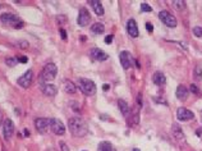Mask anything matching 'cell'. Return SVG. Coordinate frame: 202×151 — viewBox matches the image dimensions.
<instances>
[{
    "label": "cell",
    "mask_w": 202,
    "mask_h": 151,
    "mask_svg": "<svg viewBox=\"0 0 202 151\" xmlns=\"http://www.w3.org/2000/svg\"><path fill=\"white\" fill-rule=\"evenodd\" d=\"M5 63H7L8 67H16L17 64H18V59L10 57V58H7V59H5Z\"/></svg>",
    "instance_id": "26"
},
{
    "label": "cell",
    "mask_w": 202,
    "mask_h": 151,
    "mask_svg": "<svg viewBox=\"0 0 202 151\" xmlns=\"http://www.w3.org/2000/svg\"><path fill=\"white\" fill-rule=\"evenodd\" d=\"M138 105L142 106V95L141 94H138Z\"/></svg>",
    "instance_id": "38"
},
{
    "label": "cell",
    "mask_w": 202,
    "mask_h": 151,
    "mask_svg": "<svg viewBox=\"0 0 202 151\" xmlns=\"http://www.w3.org/2000/svg\"><path fill=\"white\" fill-rule=\"evenodd\" d=\"M172 132H173V136L175 140H178V141H183L184 140V133H183V129L180 128L179 124L174 123L173 127H172Z\"/></svg>",
    "instance_id": "18"
},
{
    "label": "cell",
    "mask_w": 202,
    "mask_h": 151,
    "mask_svg": "<svg viewBox=\"0 0 202 151\" xmlns=\"http://www.w3.org/2000/svg\"><path fill=\"white\" fill-rule=\"evenodd\" d=\"M91 31L93 32V34H96V35H100V34H104V31H105V26L100 22H96V23H93L91 26Z\"/></svg>",
    "instance_id": "21"
},
{
    "label": "cell",
    "mask_w": 202,
    "mask_h": 151,
    "mask_svg": "<svg viewBox=\"0 0 202 151\" xmlns=\"http://www.w3.org/2000/svg\"><path fill=\"white\" fill-rule=\"evenodd\" d=\"M40 89H41L42 94L46 96H55L58 92V89L55 85L46 83V82H40Z\"/></svg>",
    "instance_id": "11"
},
{
    "label": "cell",
    "mask_w": 202,
    "mask_h": 151,
    "mask_svg": "<svg viewBox=\"0 0 202 151\" xmlns=\"http://www.w3.org/2000/svg\"><path fill=\"white\" fill-rule=\"evenodd\" d=\"M193 35L196 37H202V27H193Z\"/></svg>",
    "instance_id": "29"
},
{
    "label": "cell",
    "mask_w": 202,
    "mask_h": 151,
    "mask_svg": "<svg viewBox=\"0 0 202 151\" xmlns=\"http://www.w3.org/2000/svg\"><path fill=\"white\" fill-rule=\"evenodd\" d=\"M90 54H91V57H92L93 59H96V60H99V62H104V60H106V59L109 58L108 54H106L105 51H102L101 49H97V48L91 49Z\"/></svg>",
    "instance_id": "14"
},
{
    "label": "cell",
    "mask_w": 202,
    "mask_h": 151,
    "mask_svg": "<svg viewBox=\"0 0 202 151\" xmlns=\"http://www.w3.org/2000/svg\"><path fill=\"white\" fill-rule=\"evenodd\" d=\"M91 22V14L86 8H81L79 9V13H78V18H77V23L81 27L87 26Z\"/></svg>",
    "instance_id": "8"
},
{
    "label": "cell",
    "mask_w": 202,
    "mask_h": 151,
    "mask_svg": "<svg viewBox=\"0 0 202 151\" xmlns=\"http://www.w3.org/2000/svg\"><path fill=\"white\" fill-rule=\"evenodd\" d=\"M0 21H2V23L10 25L14 28H22L25 26V23L22 22V21H19V18L17 16H14L13 13H3L2 16H0Z\"/></svg>",
    "instance_id": "4"
},
{
    "label": "cell",
    "mask_w": 202,
    "mask_h": 151,
    "mask_svg": "<svg viewBox=\"0 0 202 151\" xmlns=\"http://www.w3.org/2000/svg\"><path fill=\"white\" fill-rule=\"evenodd\" d=\"M146 30H147L148 32H152V31H154V26H152L151 23H146Z\"/></svg>",
    "instance_id": "35"
},
{
    "label": "cell",
    "mask_w": 202,
    "mask_h": 151,
    "mask_svg": "<svg viewBox=\"0 0 202 151\" xmlns=\"http://www.w3.org/2000/svg\"><path fill=\"white\" fill-rule=\"evenodd\" d=\"M64 91L67 94H74L77 91V87H76V85H74L73 82L70 81H65L64 82Z\"/></svg>",
    "instance_id": "22"
},
{
    "label": "cell",
    "mask_w": 202,
    "mask_h": 151,
    "mask_svg": "<svg viewBox=\"0 0 202 151\" xmlns=\"http://www.w3.org/2000/svg\"><path fill=\"white\" fill-rule=\"evenodd\" d=\"M69 131L74 137H84L88 133L87 123L79 117H72L68 121Z\"/></svg>",
    "instance_id": "1"
},
{
    "label": "cell",
    "mask_w": 202,
    "mask_h": 151,
    "mask_svg": "<svg viewBox=\"0 0 202 151\" xmlns=\"http://www.w3.org/2000/svg\"><path fill=\"white\" fill-rule=\"evenodd\" d=\"M138 122H140V113L136 112V113L132 115V119H131L129 124H131V127H134V126L138 124Z\"/></svg>",
    "instance_id": "25"
},
{
    "label": "cell",
    "mask_w": 202,
    "mask_h": 151,
    "mask_svg": "<svg viewBox=\"0 0 202 151\" xmlns=\"http://www.w3.org/2000/svg\"><path fill=\"white\" fill-rule=\"evenodd\" d=\"M172 5L178 10H183L186 8V2H183V0H173Z\"/></svg>",
    "instance_id": "24"
},
{
    "label": "cell",
    "mask_w": 202,
    "mask_h": 151,
    "mask_svg": "<svg viewBox=\"0 0 202 151\" xmlns=\"http://www.w3.org/2000/svg\"><path fill=\"white\" fill-rule=\"evenodd\" d=\"M113 40H114V36L113 35H109V36L105 37V42H106V44H111Z\"/></svg>",
    "instance_id": "34"
},
{
    "label": "cell",
    "mask_w": 202,
    "mask_h": 151,
    "mask_svg": "<svg viewBox=\"0 0 202 151\" xmlns=\"http://www.w3.org/2000/svg\"><path fill=\"white\" fill-rule=\"evenodd\" d=\"M59 149H60L61 151H69V147H68V145H67L64 141H60V142H59Z\"/></svg>",
    "instance_id": "31"
},
{
    "label": "cell",
    "mask_w": 202,
    "mask_h": 151,
    "mask_svg": "<svg viewBox=\"0 0 202 151\" xmlns=\"http://www.w3.org/2000/svg\"><path fill=\"white\" fill-rule=\"evenodd\" d=\"M99 151H115V149L110 142L104 141V142H101L99 145Z\"/></svg>",
    "instance_id": "23"
},
{
    "label": "cell",
    "mask_w": 202,
    "mask_h": 151,
    "mask_svg": "<svg viewBox=\"0 0 202 151\" xmlns=\"http://www.w3.org/2000/svg\"><path fill=\"white\" fill-rule=\"evenodd\" d=\"M50 128H51V131L55 135H58V136H63L65 133V126L63 124V122L60 119H56V118H52L51 119Z\"/></svg>",
    "instance_id": "9"
},
{
    "label": "cell",
    "mask_w": 202,
    "mask_h": 151,
    "mask_svg": "<svg viewBox=\"0 0 202 151\" xmlns=\"http://www.w3.org/2000/svg\"><path fill=\"white\" fill-rule=\"evenodd\" d=\"M14 133V123L12 119H5L4 123H3V135H4V138L7 140H10V137L13 136Z\"/></svg>",
    "instance_id": "10"
},
{
    "label": "cell",
    "mask_w": 202,
    "mask_h": 151,
    "mask_svg": "<svg viewBox=\"0 0 202 151\" xmlns=\"http://www.w3.org/2000/svg\"><path fill=\"white\" fill-rule=\"evenodd\" d=\"M35 126L40 133H46L51 126V119H49V118H37L35 121Z\"/></svg>",
    "instance_id": "7"
},
{
    "label": "cell",
    "mask_w": 202,
    "mask_h": 151,
    "mask_svg": "<svg viewBox=\"0 0 202 151\" xmlns=\"http://www.w3.org/2000/svg\"><path fill=\"white\" fill-rule=\"evenodd\" d=\"M159 18L161 19V22L168 26V27H175L177 26V18L172 14V13H169L168 10H161L160 13H159Z\"/></svg>",
    "instance_id": "5"
},
{
    "label": "cell",
    "mask_w": 202,
    "mask_h": 151,
    "mask_svg": "<svg viewBox=\"0 0 202 151\" xmlns=\"http://www.w3.org/2000/svg\"><path fill=\"white\" fill-rule=\"evenodd\" d=\"M175 95H177V99H178L179 101H186V100L188 99L189 91H188V89L186 87V86L179 85V86H178V89H177Z\"/></svg>",
    "instance_id": "15"
},
{
    "label": "cell",
    "mask_w": 202,
    "mask_h": 151,
    "mask_svg": "<svg viewBox=\"0 0 202 151\" xmlns=\"http://www.w3.org/2000/svg\"><path fill=\"white\" fill-rule=\"evenodd\" d=\"M177 118H178V121H182V122H186V121H191V119H193L195 115L193 113L186 109V108H178V110H177Z\"/></svg>",
    "instance_id": "12"
},
{
    "label": "cell",
    "mask_w": 202,
    "mask_h": 151,
    "mask_svg": "<svg viewBox=\"0 0 202 151\" xmlns=\"http://www.w3.org/2000/svg\"><path fill=\"white\" fill-rule=\"evenodd\" d=\"M17 59H18V62H20V63H27V60H28L27 57H18Z\"/></svg>",
    "instance_id": "36"
},
{
    "label": "cell",
    "mask_w": 202,
    "mask_h": 151,
    "mask_svg": "<svg viewBox=\"0 0 202 151\" xmlns=\"http://www.w3.org/2000/svg\"><path fill=\"white\" fill-rule=\"evenodd\" d=\"M69 105H70V108L74 110V112H79L81 110V105H79V103H77V101H70L69 103Z\"/></svg>",
    "instance_id": "28"
},
{
    "label": "cell",
    "mask_w": 202,
    "mask_h": 151,
    "mask_svg": "<svg viewBox=\"0 0 202 151\" xmlns=\"http://www.w3.org/2000/svg\"><path fill=\"white\" fill-rule=\"evenodd\" d=\"M56 74H58L56 66L54 63H47L40 74V80H41V82H50L52 80H55Z\"/></svg>",
    "instance_id": "2"
},
{
    "label": "cell",
    "mask_w": 202,
    "mask_h": 151,
    "mask_svg": "<svg viewBox=\"0 0 202 151\" xmlns=\"http://www.w3.org/2000/svg\"><path fill=\"white\" fill-rule=\"evenodd\" d=\"M32 80H34V72L32 71H27L25 74H22L20 77L17 80V83L23 89H28L29 85L32 83Z\"/></svg>",
    "instance_id": "6"
},
{
    "label": "cell",
    "mask_w": 202,
    "mask_h": 151,
    "mask_svg": "<svg viewBox=\"0 0 202 151\" xmlns=\"http://www.w3.org/2000/svg\"><path fill=\"white\" fill-rule=\"evenodd\" d=\"M25 135H26V137H28V136H29V132H28V129H25Z\"/></svg>",
    "instance_id": "40"
},
{
    "label": "cell",
    "mask_w": 202,
    "mask_h": 151,
    "mask_svg": "<svg viewBox=\"0 0 202 151\" xmlns=\"http://www.w3.org/2000/svg\"><path fill=\"white\" fill-rule=\"evenodd\" d=\"M104 90H109V85H108V83L104 85Z\"/></svg>",
    "instance_id": "41"
},
{
    "label": "cell",
    "mask_w": 202,
    "mask_h": 151,
    "mask_svg": "<svg viewBox=\"0 0 202 151\" xmlns=\"http://www.w3.org/2000/svg\"><path fill=\"white\" fill-rule=\"evenodd\" d=\"M191 91H192L193 94H200V90H198V87H197V86L196 85H191Z\"/></svg>",
    "instance_id": "33"
},
{
    "label": "cell",
    "mask_w": 202,
    "mask_h": 151,
    "mask_svg": "<svg viewBox=\"0 0 202 151\" xmlns=\"http://www.w3.org/2000/svg\"><path fill=\"white\" fill-rule=\"evenodd\" d=\"M193 76H195V78H196L197 81H200V80L202 78V69H201L200 66H197V67L195 68V71H193Z\"/></svg>",
    "instance_id": "27"
},
{
    "label": "cell",
    "mask_w": 202,
    "mask_h": 151,
    "mask_svg": "<svg viewBox=\"0 0 202 151\" xmlns=\"http://www.w3.org/2000/svg\"><path fill=\"white\" fill-rule=\"evenodd\" d=\"M78 86H79L81 91L87 96H92V95L96 94V85H95L93 81H91L88 78H79Z\"/></svg>",
    "instance_id": "3"
},
{
    "label": "cell",
    "mask_w": 202,
    "mask_h": 151,
    "mask_svg": "<svg viewBox=\"0 0 202 151\" xmlns=\"http://www.w3.org/2000/svg\"><path fill=\"white\" fill-rule=\"evenodd\" d=\"M87 3L91 5V8L93 9V12L96 13L97 16H102L104 14V7H102L101 2H99V0H88Z\"/></svg>",
    "instance_id": "17"
},
{
    "label": "cell",
    "mask_w": 202,
    "mask_h": 151,
    "mask_svg": "<svg viewBox=\"0 0 202 151\" xmlns=\"http://www.w3.org/2000/svg\"><path fill=\"white\" fill-rule=\"evenodd\" d=\"M56 22L60 25H63V23H65L67 22V17L65 16H56Z\"/></svg>",
    "instance_id": "32"
},
{
    "label": "cell",
    "mask_w": 202,
    "mask_h": 151,
    "mask_svg": "<svg viewBox=\"0 0 202 151\" xmlns=\"http://www.w3.org/2000/svg\"><path fill=\"white\" fill-rule=\"evenodd\" d=\"M59 32H60V35H61V39H63V40H67V35H65V31L63 30V28H60V31H59Z\"/></svg>",
    "instance_id": "37"
},
{
    "label": "cell",
    "mask_w": 202,
    "mask_h": 151,
    "mask_svg": "<svg viewBox=\"0 0 202 151\" xmlns=\"http://www.w3.org/2000/svg\"><path fill=\"white\" fill-rule=\"evenodd\" d=\"M118 105H119V110L122 112V114L124 117H128L129 115V112H131V108H129L128 104H127V101L123 100V99H119L118 100Z\"/></svg>",
    "instance_id": "20"
},
{
    "label": "cell",
    "mask_w": 202,
    "mask_h": 151,
    "mask_svg": "<svg viewBox=\"0 0 202 151\" xmlns=\"http://www.w3.org/2000/svg\"><path fill=\"white\" fill-rule=\"evenodd\" d=\"M141 10H142V12H151L152 8L148 5V4H146V3H142L141 4Z\"/></svg>",
    "instance_id": "30"
},
{
    "label": "cell",
    "mask_w": 202,
    "mask_h": 151,
    "mask_svg": "<svg viewBox=\"0 0 202 151\" xmlns=\"http://www.w3.org/2000/svg\"><path fill=\"white\" fill-rule=\"evenodd\" d=\"M119 59H120V63H122V67L124 69H129L132 67V57H131V53L127 51V50H123L119 55Z\"/></svg>",
    "instance_id": "13"
},
{
    "label": "cell",
    "mask_w": 202,
    "mask_h": 151,
    "mask_svg": "<svg viewBox=\"0 0 202 151\" xmlns=\"http://www.w3.org/2000/svg\"><path fill=\"white\" fill-rule=\"evenodd\" d=\"M127 31H128V34L132 37H137L138 36V26H137L134 19H129L128 22H127Z\"/></svg>",
    "instance_id": "16"
},
{
    "label": "cell",
    "mask_w": 202,
    "mask_h": 151,
    "mask_svg": "<svg viewBox=\"0 0 202 151\" xmlns=\"http://www.w3.org/2000/svg\"><path fill=\"white\" fill-rule=\"evenodd\" d=\"M2 123H4V122H3V113L0 112V126H2Z\"/></svg>",
    "instance_id": "39"
},
{
    "label": "cell",
    "mask_w": 202,
    "mask_h": 151,
    "mask_svg": "<svg viewBox=\"0 0 202 151\" xmlns=\"http://www.w3.org/2000/svg\"><path fill=\"white\" fill-rule=\"evenodd\" d=\"M133 151H140V150H138V149H133Z\"/></svg>",
    "instance_id": "42"
},
{
    "label": "cell",
    "mask_w": 202,
    "mask_h": 151,
    "mask_svg": "<svg viewBox=\"0 0 202 151\" xmlns=\"http://www.w3.org/2000/svg\"><path fill=\"white\" fill-rule=\"evenodd\" d=\"M152 82L156 85V86H163L166 83V77L165 74L161 73V72H156L154 76H152Z\"/></svg>",
    "instance_id": "19"
}]
</instances>
